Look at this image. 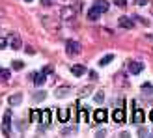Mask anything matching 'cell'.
<instances>
[{
  "mask_svg": "<svg viewBox=\"0 0 153 138\" xmlns=\"http://www.w3.org/2000/svg\"><path fill=\"white\" fill-rule=\"evenodd\" d=\"M94 7L99 13H105V11H108V2H106V0H95Z\"/></svg>",
  "mask_w": 153,
  "mask_h": 138,
  "instance_id": "9c48e42d",
  "label": "cell"
},
{
  "mask_svg": "<svg viewBox=\"0 0 153 138\" xmlns=\"http://www.w3.org/2000/svg\"><path fill=\"white\" fill-rule=\"evenodd\" d=\"M138 134H140V136H146V134H148V129L140 127V129H138Z\"/></svg>",
  "mask_w": 153,
  "mask_h": 138,
  "instance_id": "484cf974",
  "label": "cell"
},
{
  "mask_svg": "<svg viewBox=\"0 0 153 138\" xmlns=\"http://www.w3.org/2000/svg\"><path fill=\"white\" fill-rule=\"evenodd\" d=\"M21 101H22V93L10 95V99H7V103H10V106H17V105H21Z\"/></svg>",
  "mask_w": 153,
  "mask_h": 138,
  "instance_id": "7c38bea8",
  "label": "cell"
},
{
  "mask_svg": "<svg viewBox=\"0 0 153 138\" xmlns=\"http://www.w3.org/2000/svg\"><path fill=\"white\" fill-rule=\"evenodd\" d=\"M112 119L116 121V123H123L125 121V108L123 106H118V108L112 112Z\"/></svg>",
  "mask_w": 153,
  "mask_h": 138,
  "instance_id": "277c9868",
  "label": "cell"
},
{
  "mask_svg": "<svg viewBox=\"0 0 153 138\" xmlns=\"http://www.w3.org/2000/svg\"><path fill=\"white\" fill-rule=\"evenodd\" d=\"M99 17H101V13H99L95 7H91V10L88 11V19H90V21H95V19H99Z\"/></svg>",
  "mask_w": 153,
  "mask_h": 138,
  "instance_id": "e0dca14e",
  "label": "cell"
},
{
  "mask_svg": "<svg viewBox=\"0 0 153 138\" xmlns=\"http://www.w3.org/2000/svg\"><path fill=\"white\" fill-rule=\"evenodd\" d=\"M69 88H58L56 91H54V95L58 97V99H62V97H67V95H69Z\"/></svg>",
  "mask_w": 153,
  "mask_h": 138,
  "instance_id": "9a60e30c",
  "label": "cell"
},
{
  "mask_svg": "<svg viewBox=\"0 0 153 138\" xmlns=\"http://www.w3.org/2000/svg\"><path fill=\"white\" fill-rule=\"evenodd\" d=\"M26 2H32V0H26Z\"/></svg>",
  "mask_w": 153,
  "mask_h": 138,
  "instance_id": "1f68e13d",
  "label": "cell"
},
{
  "mask_svg": "<svg viewBox=\"0 0 153 138\" xmlns=\"http://www.w3.org/2000/svg\"><path fill=\"white\" fill-rule=\"evenodd\" d=\"M79 119H80V121H88V110L80 108V112H79Z\"/></svg>",
  "mask_w": 153,
  "mask_h": 138,
  "instance_id": "44dd1931",
  "label": "cell"
},
{
  "mask_svg": "<svg viewBox=\"0 0 153 138\" xmlns=\"http://www.w3.org/2000/svg\"><path fill=\"white\" fill-rule=\"evenodd\" d=\"M0 76L6 80V79H10V71H6V69H0Z\"/></svg>",
  "mask_w": 153,
  "mask_h": 138,
  "instance_id": "7402d4cb",
  "label": "cell"
},
{
  "mask_svg": "<svg viewBox=\"0 0 153 138\" xmlns=\"http://www.w3.org/2000/svg\"><path fill=\"white\" fill-rule=\"evenodd\" d=\"M114 2H116L118 7H125L127 6V0H114Z\"/></svg>",
  "mask_w": 153,
  "mask_h": 138,
  "instance_id": "603a6c76",
  "label": "cell"
},
{
  "mask_svg": "<svg viewBox=\"0 0 153 138\" xmlns=\"http://www.w3.org/2000/svg\"><path fill=\"white\" fill-rule=\"evenodd\" d=\"M34 99H36V101H39V99H45V93H43V91H41V93H37V95H36Z\"/></svg>",
  "mask_w": 153,
  "mask_h": 138,
  "instance_id": "83f0119b",
  "label": "cell"
},
{
  "mask_svg": "<svg viewBox=\"0 0 153 138\" xmlns=\"http://www.w3.org/2000/svg\"><path fill=\"white\" fill-rule=\"evenodd\" d=\"M41 4H43L45 7H49V6H52V2H51V0H41Z\"/></svg>",
  "mask_w": 153,
  "mask_h": 138,
  "instance_id": "4316f807",
  "label": "cell"
},
{
  "mask_svg": "<svg viewBox=\"0 0 153 138\" xmlns=\"http://www.w3.org/2000/svg\"><path fill=\"white\" fill-rule=\"evenodd\" d=\"M129 73L131 75H138V73H142L144 71V64L142 62H129Z\"/></svg>",
  "mask_w": 153,
  "mask_h": 138,
  "instance_id": "52a82bcc",
  "label": "cell"
},
{
  "mask_svg": "<svg viewBox=\"0 0 153 138\" xmlns=\"http://www.w3.org/2000/svg\"><path fill=\"white\" fill-rule=\"evenodd\" d=\"M58 119L60 121H69V110H67V108H60L58 110Z\"/></svg>",
  "mask_w": 153,
  "mask_h": 138,
  "instance_id": "5bb4252c",
  "label": "cell"
},
{
  "mask_svg": "<svg viewBox=\"0 0 153 138\" xmlns=\"http://www.w3.org/2000/svg\"><path fill=\"white\" fill-rule=\"evenodd\" d=\"M7 45V39H4V37H0V49H6Z\"/></svg>",
  "mask_w": 153,
  "mask_h": 138,
  "instance_id": "d4e9b609",
  "label": "cell"
},
{
  "mask_svg": "<svg viewBox=\"0 0 153 138\" xmlns=\"http://www.w3.org/2000/svg\"><path fill=\"white\" fill-rule=\"evenodd\" d=\"M94 99H95V103H103L105 95H103V93H95V97H94Z\"/></svg>",
  "mask_w": 153,
  "mask_h": 138,
  "instance_id": "cb8c5ba5",
  "label": "cell"
},
{
  "mask_svg": "<svg viewBox=\"0 0 153 138\" xmlns=\"http://www.w3.org/2000/svg\"><path fill=\"white\" fill-rule=\"evenodd\" d=\"M112 60H114V54H106V56H103L101 60H99V65H108Z\"/></svg>",
  "mask_w": 153,
  "mask_h": 138,
  "instance_id": "ac0fdd59",
  "label": "cell"
},
{
  "mask_svg": "<svg viewBox=\"0 0 153 138\" xmlns=\"http://www.w3.org/2000/svg\"><path fill=\"white\" fill-rule=\"evenodd\" d=\"M32 76H34V84H36V86H41V84L45 82V71H41V73H34Z\"/></svg>",
  "mask_w": 153,
  "mask_h": 138,
  "instance_id": "4fadbf2b",
  "label": "cell"
},
{
  "mask_svg": "<svg viewBox=\"0 0 153 138\" xmlns=\"http://www.w3.org/2000/svg\"><path fill=\"white\" fill-rule=\"evenodd\" d=\"M76 17V7H64L62 10V19L64 21H73Z\"/></svg>",
  "mask_w": 153,
  "mask_h": 138,
  "instance_id": "8992f818",
  "label": "cell"
},
{
  "mask_svg": "<svg viewBox=\"0 0 153 138\" xmlns=\"http://www.w3.org/2000/svg\"><path fill=\"white\" fill-rule=\"evenodd\" d=\"M2 15H4V13H2V11H0V17H2Z\"/></svg>",
  "mask_w": 153,
  "mask_h": 138,
  "instance_id": "4dcf8cb0",
  "label": "cell"
},
{
  "mask_svg": "<svg viewBox=\"0 0 153 138\" xmlns=\"http://www.w3.org/2000/svg\"><path fill=\"white\" fill-rule=\"evenodd\" d=\"M133 121H134V123H142V121H146V114H144V110L138 108V106H136L134 112H133Z\"/></svg>",
  "mask_w": 153,
  "mask_h": 138,
  "instance_id": "ba28073f",
  "label": "cell"
},
{
  "mask_svg": "<svg viewBox=\"0 0 153 138\" xmlns=\"http://www.w3.org/2000/svg\"><path fill=\"white\" fill-rule=\"evenodd\" d=\"M7 45L13 49V50H19L22 47V41H21V36L17 32H11L10 36H7Z\"/></svg>",
  "mask_w": 153,
  "mask_h": 138,
  "instance_id": "7a4b0ae2",
  "label": "cell"
},
{
  "mask_svg": "<svg viewBox=\"0 0 153 138\" xmlns=\"http://www.w3.org/2000/svg\"><path fill=\"white\" fill-rule=\"evenodd\" d=\"M146 2H148V0H138V4H140V6H144Z\"/></svg>",
  "mask_w": 153,
  "mask_h": 138,
  "instance_id": "f1b7e54d",
  "label": "cell"
},
{
  "mask_svg": "<svg viewBox=\"0 0 153 138\" xmlns=\"http://www.w3.org/2000/svg\"><path fill=\"white\" fill-rule=\"evenodd\" d=\"M118 26H120V28H125V30H133V28H134V21H133L131 17H120Z\"/></svg>",
  "mask_w": 153,
  "mask_h": 138,
  "instance_id": "5b68a950",
  "label": "cell"
},
{
  "mask_svg": "<svg viewBox=\"0 0 153 138\" xmlns=\"http://www.w3.org/2000/svg\"><path fill=\"white\" fill-rule=\"evenodd\" d=\"M149 119H151V121H153V110H151V112H149Z\"/></svg>",
  "mask_w": 153,
  "mask_h": 138,
  "instance_id": "f546056e",
  "label": "cell"
},
{
  "mask_svg": "<svg viewBox=\"0 0 153 138\" xmlns=\"http://www.w3.org/2000/svg\"><path fill=\"white\" fill-rule=\"evenodd\" d=\"M30 119H32V121H39L41 119V112L39 110H32V112H30Z\"/></svg>",
  "mask_w": 153,
  "mask_h": 138,
  "instance_id": "d6986e66",
  "label": "cell"
},
{
  "mask_svg": "<svg viewBox=\"0 0 153 138\" xmlns=\"http://www.w3.org/2000/svg\"><path fill=\"white\" fill-rule=\"evenodd\" d=\"M82 49H80V43H76V41H67L65 43V52L69 56H76L80 52Z\"/></svg>",
  "mask_w": 153,
  "mask_h": 138,
  "instance_id": "3957f363",
  "label": "cell"
},
{
  "mask_svg": "<svg viewBox=\"0 0 153 138\" xmlns=\"http://www.w3.org/2000/svg\"><path fill=\"white\" fill-rule=\"evenodd\" d=\"M11 67H13V69H17V71H21V69L25 67V64H22L21 60H13V62H11Z\"/></svg>",
  "mask_w": 153,
  "mask_h": 138,
  "instance_id": "ffe728a7",
  "label": "cell"
},
{
  "mask_svg": "<svg viewBox=\"0 0 153 138\" xmlns=\"http://www.w3.org/2000/svg\"><path fill=\"white\" fill-rule=\"evenodd\" d=\"M84 73H86V67H84V65H80V64L71 65V75H75V76H82Z\"/></svg>",
  "mask_w": 153,
  "mask_h": 138,
  "instance_id": "8fae6325",
  "label": "cell"
},
{
  "mask_svg": "<svg viewBox=\"0 0 153 138\" xmlns=\"http://www.w3.org/2000/svg\"><path fill=\"white\" fill-rule=\"evenodd\" d=\"M41 22H43V26L51 30V32H58L60 30V21L56 17H51V15H43L41 17Z\"/></svg>",
  "mask_w": 153,
  "mask_h": 138,
  "instance_id": "6da1fadb",
  "label": "cell"
},
{
  "mask_svg": "<svg viewBox=\"0 0 153 138\" xmlns=\"http://www.w3.org/2000/svg\"><path fill=\"white\" fill-rule=\"evenodd\" d=\"M94 119L97 121V123H103V121H106V110L97 108V110L94 112Z\"/></svg>",
  "mask_w": 153,
  "mask_h": 138,
  "instance_id": "30bf717a",
  "label": "cell"
},
{
  "mask_svg": "<svg viewBox=\"0 0 153 138\" xmlns=\"http://www.w3.org/2000/svg\"><path fill=\"white\" fill-rule=\"evenodd\" d=\"M41 119H43V123H45V125H49V123H51V110H49V108H45V110L41 112Z\"/></svg>",
  "mask_w": 153,
  "mask_h": 138,
  "instance_id": "2e32d148",
  "label": "cell"
}]
</instances>
